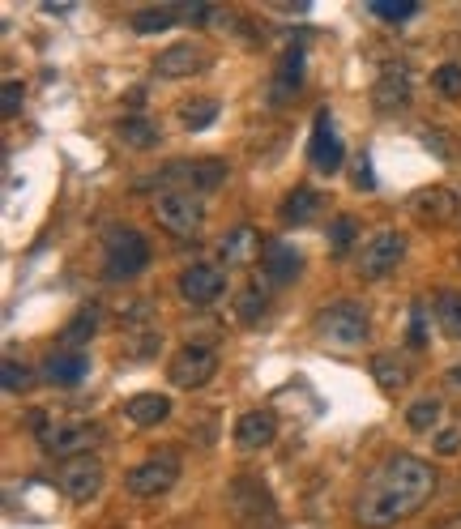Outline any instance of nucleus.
<instances>
[{"mask_svg":"<svg viewBox=\"0 0 461 529\" xmlns=\"http://www.w3.org/2000/svg\"><path fill=\"white\" fill-rule=\"evenodd\" d=\"M368 9L380 22H406L419 13V0H368Z\"/></svg>","mask_w":461,"mask_h":529,"instance_id":"31","label":"nucleus"},{"mask_svg":"<svg viewBox=\"0 0 461 529\" xmlns=\"http://www.w3.org/2000/svg\"><path fill=\"white\" fill-rule=\"evenodd\" d=\"M457 444H461V436H457V431H444V436L436 440V448H440L444 457H453V453H457Z\"/></svg>","mask_w":461,"mask_h":529,"instance_id":"42","label":"nucleus"},{"mask_svg":"<svg viewBox=\"0 0 461 529\" xmlns=\"http://www.w3.org/2000/svg\"><path fill=\"white\" fill-rule=\"evenodd\" d=\"M410 346H423V308H415V316H410Z\"/></svg>","mask_w":461,"mask_h":529,"instance_id":"41","label":"nucleus"},{"mask_svg":"<svg viewBox=\"0 0 461 529\" xmlns=\"http://www.w3.org/2000/svg\"><path fill=\"white\" fill-rule=\"evenodd\" d=\"M227 504L235 512L240 529H278V508L269 500L261 478H235L227 491Z\"/></svg>","mask_w":461,"mask_h":529,"instance_id":"7","label":"nucleus"},{"mask_svg":"<svg viewBox=\"0 0 461 529\" xmlns=\"http://www.w3.org/2000/svg\"><path fill=\"white\" fill-rule=\"evenodd\" d=\"M180 286V299L193 303V308H205V303H214L222 291H227V274L214 265H188L184 274L176 278Z\"/></svg>","mask_w":461,"mask_h":529,"instance_id":"13","label":"nucleus"},{"mask_svg":"<svg viewBox=\"0 0 461 529\" xmlns=\"http://www.w3.org/2000/svg\"><path fill=\"white\" fill-rule=\"evenodd\" d=\"M167 414H171V397L163 393H137L124 402V419L133 427H158V423H167Z\"/></svg>","mask_w":461,"mask_h":529,"instance_id":"20","label":"nucleus"},{"mask_svg":"<svg viewBox=\"0 0 461 529\" xmlns=\"http://www.w3.org/2000/svg\"><path fill=\"white\" fill-rule=\"evenodd\" d=\"M261 269L274 286H291L299 274H304V256H299L295 244H282V239H265L261 252Z\"/></svg>","mask_w":461,"mask_h":529,"instance_id":"15","label":"nucleus"},{"mask_svg":"<svg viewBox=\"0 0 461 529\" xmlns=\"http://www.w3.org/2000/svg\"><path fill=\"white\" fill-rule=\"evenodd\" d=\"M30 431L35 440L43 444V453L52 457H90V448L103 440V427L99 423H69V419H56L47 410H30Z\"/></svg>","mask_w":461,"mask_h":529,"instance_id":"2","label":"nucleus"},{"mask_svg":"<svg viewBox=\"0 0 461 529\" xmlns=\"http://www.w3.org/2000/svg\"><path fill=\"white\" fill-rule=\"evenodd\" d=\"M308 158H312V167L321 171V175H333V171L342 167V158H346V146H342L338 128H333V120H329V111H321V116H316L312 141H308Z\"/></svg>","mask_w":461,"mask_h":529,"instance_id":"14","label":"nucleus"},{"mask_svg":"<svg viewBox=\"0 0 461 529\" xmlns=\"http://www.w3.org/2000/svg\"><path fill=\"white\" fill-rule=\"evenodd\" d=\"M261 235L252 231V227H235L227 239H222V261L227 265H248L252 256H261Z\"/></svg>","mask_w":461,"mask_h":529,"instance_id":"22","label":"nucleus"},{"mask_svg":"<svg viewBox=\"0 0 461 529\" xmlns=\"http://www.w3.org/2000/svg\"><path fill=\"white\" fill-rule=\"evenodd\" d=\"M316 333L329 342V346H338V350H355L368 342V333H372V316L363 303L355 299H338V303H325L321 316H316Z\"/></svg>","mask_w":461,"mask_h":529,"instance_id":"3","label":"nucleus"},{"mask_svg":"<svg viewBox=\"0 0 461 529\" xmlns=\"http://www.w3.org/2000/svg\"><path fill=\"white\" fill-rule=\"evenodd\" d=\"M269 299L261 286H248V291H240V299H235V316H240V325H257V320L265 316Z\"/></svg>","mask_w":461,"mask_h":529,"instance_id":"28","label":"nucleus"},{"mask_svg":"<svg viewBox=\"0 0 461 529\" xmlns=\"http://www.w3.org/2000/svg\"><path fill=\"white\" fill-rule=\"evenodd\" d=\"M432 312H436V325L461 342V291H440Z\"/></svg>","mask_w":461,"mask_h":529,"instance_id":"26","label":"nucleus"},{"mask_svg":"<svg viewBox=\"0 0 461 529\" xmlns=\"http://www.w3.org/2000/svg\"><path fill=\"white\" fill-rule=\"evenodd\" d=\"M436 483L440 478L432 470V461L410 457V453L385 457L355 500L359 529H393L397 521L415 517V512L436 495Z\"/></svg>","mask_w":461,"mask_h":529,"instance_id":"1","label":"nucleus"},{"mask_svg":"<svg viewBox=\"0 0 461 529\" xmlns=\"http://www.w3.org/2000/svg\"><path fill=\"white\" fill-rule=\"evenodd\" d=\"M184 124L193 128V133H201V128H210L214 120H218V103L214 99H193V103H184Z\"/></svg>","mask_w":461,"mask_h":529,"instance_id":"32","label":"nucleus"},{"mask_svg":"<svg viewBox=\"0 0 461 529\" xmlns=\"http://www.w3.org/2000/svg\"><path fill=\"white\" fill-rule=\"evenodd\" d=\"M154 218H158V227H163V231L188 239V235L201 231L205 210H201V201L193 197V192H158V197H154Z\"/></svg>","mask_w":461,"mask_h":529,"instance_id":"9","label":"nucleus"},{"mask_svg":"<svg viewBox=\"0 0 461 529\" xmlns=\"http://www.w3.org/2000/svg\"><path fill=\"white\" fill-rule=\"evenodd\" d=\"M43 376H47V384L73 389V384H82L90 376V359L82 355V350H56V355H47Z\"/></svg>","mask_w":461,"mask_h":529,"instance_id":"18","label":"nucleus"},{"mask_svg":"<svg viewBox=\"0 0 461 529\" xmlns=\"http://www.w3.org/2000/svg\"><path fill=\"white\" fill-rule=\"evenodd\" d=\"M355 188H363V192L376 188V175H372V163H368V158H359V167H355Z\"/></svg>","mask_w":461,"mask_h":529,"instance_id":"40","label":"nucleus"},{"mask_svg":"<svg viewBox=\"0 0 461 529\" xmlns=\"http://www.w3.org/2000/svg\"><path fill=\"white\" fill-rule=\"evenodd\" d=\"M436 90L444 94V99H461V64H440V69L432 73Z\"/></svg>","mask_w":461,"mask_h":529,"instance_id":"35","label":"nucleus"},{"mask_svg":"<svg viewBox=\"0 0 461 529\" xmlns=\"http://www.w3.org/2000/svg\"><path fill=\"white\" fill-rule=\"evenodd\" d=\"M278 436V414L274 410H248L235 423V448L240 453H257V448H269Z\"/></svg>","mask_w":461,"mask_h":529,"instance_id":"17","label":"nucleus"},{"mask_svg":"<svg viewBox=\"0 0 461 529\" xmlns=\"http://www.w3.org/2000/svg\"><path fill=\"white\" fill-rule=\"evenodd\" d=\"M205 64H210V56H205L197 43H171L154 56V73L167 77V82H176V77H193L197 69H205Z\"/></svg>","mask_w":461,"mask_h":529,"instance_id":"16","label":"nucleus"},{"mask_svg":"<svg viewBox=\"0 0 461 529\" xmlns=\"http://www.w3.org/2000/svg\"><path fill=\"white\" fill-rule=\"evenodd\" d=\"M355 235H359V227H355L351 218H333V222H329V244H333V256H346V252H351Z\"/></svg>","mask_w":461,"mask_h":529,"instance_id":"33","label":"nucleus"},{"mask_svg":"<svg viewBox=\"0 0 461 529\" xmlns=\"http://www.w3.org/2000/svg\"><path fill=\"white\" fill-rule=\"evenodd\" d=\"M120 320H124V325H129V329H141V325H150V320H154V303H150V299H133L129 308L120 312Z\"/></svg>","mask_w":461,"mask_h":529,"instance_id":"37","label":"nucleus"},{"mask_svg":"<svg viewBox=\"0 0 461 529\" xmlns=\"http://www.w3.org/2000/svg\"><path fill=\"white\" fill-rule=\"evenodd\" d=\"M299 86H304V52L299 47H291L282 60V69L274 77V90H269V99H274V107H282L291 94H299Z\"/></svg>","mask_w":461,"mask_h":529,"instance_id":"21","label":"nucleus"},{"mask_svg":"<svg viewBox=\"0 0 461 529\" xmlns=\"http://www.w3.org/2000/svg\"><path fill=\"white\" fill-rule=\"evenodd\" d=\"M410 210H415V218H423V222H453L461 205L449 188H423L410 197Z\"/></svg>","mask_w":461,"mask_h":529,"instance_id":"19","label":"nucleus"},{"mask_svg":"<svg viewBox=\"0 0 461 529\" xmlns=\"http://www.w3.org/2000/svg\"><path fill=\"white\" fill-rule=\"evenodd\" d=\"M372 376L380 380V389H406L410 384V363L397 355H376L372 359Z\"/></svg>","mask_w":461,"mask_h":529,"instance_id":"25","label":"nucleus"},{"mask_svg":"<svg viewBox=\"0 0 461 529\" xmlns=\"http://www.w3.org/2000/svg\"><path fill=\"white\" fill-rule=\"evenodd\" d=\"M423 141H427V150H432L440 163H449V141H444L440 128H423Z\"/></svg>","mask_w":461,"mask_h":529,"instance_id":"39","label":"nucleus"},{"mask_svg":"<svg viewBox=\"0 0 461 529\" xmlns=\"http://www.w3.org/2000/svg\"><path fill=\"white\" fill-rule=\"evenodd\" d=\"M158 346H163V338H158L154 329H146V333H137V338L129 342V350H124V359H129V363H141V359H150Z\"/></svg>","mask_w":461,"mask_h":529,"instance_id":"36","label":"nucleus"},{"mask_svg":"<svg viewBox=\"0 0 461 529\" xmlns=\"http://www.w3.org/2000/svg\"><path fill=\"white\" fill-rule=\"evenodd\" d=\"M94 329H99V308H82L69 325H65V346H82L94 338Z\"/></svg>","mask_w":461,"mask_h":529,"instance_id":"29","label":"nucleus"},{"mask_svg":"<svg viewBox=\"0 0 461 529\" xmlns=\"http://www.w3.org/2000/svg\"><path fill=\"white\" fill-rule=\"evenodd\" d=\"M22 99H26L22 82H5V90H0V111H5V116H18V111H22Z\"/></svg>","mask_w":461,"mask_h":529,"instance_id":"38","label":"nucleus"},{"mask_svg":"<svg viewBox=\"0 0 461 529\" xmlns=\"http://www.w3.org/2000/svg\"><path fill=\"white\" fill-rule=\"evenodd\" d=\"M56 491L73 504H90L94 495L103 491V461L99 457H73V461H60L56 470Z\"/></svg>","mask_w":461,"mask_h":529,"instance_id":"11","label":"nucleus"},{"mask_svg":"<svg viewBox=\"0 0 461 529\" xmlns=\"http://www.w3.org/2000/svg\"><path fill=\"white\" fill-rule=\"evenodd\" d=\"M410 94H415L410 69H406L402 60H389L385 69L376 73V82H372V107L380 111V116H393V111L410 107Z\"/></svg>","mask_w":461,"mask_h":529,"instance_id":"12","label":"nucleus"},{"mask_svg":"<svg viewBox=\"0 0 461 529\" xmlns=\"http://www.w3.org/2000/svg\"><path fill=\"white\" fill-rule=\"evenodd\" d=\"M176 483H180V453L176 448H163V453L146 457L141 466H133L124 474V491H129L133 500H158V495H167Z\"/></svg>","mask_w":461,"mask_h":529,"instance_id":"5","label":"nucleus"},{"mask_svg":"<svg viewBox=\"0 0 461 529\" xmlns=\"http://www.w3.org/2000/svg\"><path fill=\"white\" fill-rule=\"evenodd\" d=\"M146 265H150V244H146V235H141L137 227L107 231V244H103V274H107V282L137 278Z\"/></svg>","mask_w":461,"mask_h":529,"instance_id":"4","label":"nucleus"},{"mask_svg":"<svg viewBox=\"0 0 461 529\" xmlns=\"http://www.w3.org/2000/svg\"><path fill=\"white\" fill-rule=\"evenodd\" d=\"M440 423V402L436 397H419V402H410L406 410V427L410 431H432Z\"/></svg>","mask_w":461,"mask_h":529,"instance_id":"30","label":"nucleus"},{"mask_svg":"<svg viewBox=\"0 0 461 529\" xmlns=\"http://www.w3.org/2000/svg\"><path fill=\"white\" fill-rule=\"evenodd\" d=\"M116 137H120L129 150H150V146H158V141H163L158 124L146 120V116H124V120L116 124Z\"/></svg>","mask_w":461,"mask_h":529,"instance_id":"23","label":"nucleus"},{"mask_svg":"<svg viewBox=\"0 0 461 529\" xmlns=\"http://www.w3.org/2000/svg\"><path fill=\"white\" fill-rule=\"evenodd\" d=\"M0 380H5V393H26L30 389V367L18 363V359H5V367H0Z\"/></svg>","mask_w":461,"mask_h":529,"instance_id":"34","label":"nucleus"},{"mask_svg":"<svg viewBox=\"0 0 461 529\" xmlns=\"http://www.w3.org/2000/svg\"><path fill=\"white\" fill-rule=\"evenodd\" d=\"M158 184H163L167 192H214L227 184L231 167L222 163V158H193V163H167L163 171H154Z\"/></svg>","mask_w":461,"mask_h":529,"instance_id":"6","label":"nucleus"},{"mask_svg":"<svg viewBox=\"0 0 461 529\" xmlns=\"http://www.w3.org/2000/svg\"><path fill=\"white\" fill-rule=\"evenodd\" d=\"M214 376H218V350L205 342L180 346L167 363V380L176 384V389H201V384H210Z\"/></svg>","mask_w":461,"mask_h":529,"instance_id":"8","label":"nucleus"},{"mask_svg":"<svg viewBox=\"0 0 461 529\" xmlns=\"http://www.w3.org/2000/svg\"><path fill=\"white\" fill-rule=\"evenodd\" d=\"M129 22H133L137 35H163V30H171L180 22V13L176 9H137Z\"/></svg>","mask_w":461,"mask_h":529,"instance_id":"27","label":"nucleus"},{"mask_svg":"<svg viewBox=\"0 0 461 529\" xmlns=\"http://www.w3.org/2000/svg\"><path fill=\"white\" fill-rule=\"evenodd\" d=\"M449 380H453V384H461V367H453V372H449Z\"/></svg>","mask_w":461,"mask_h":529,"instance_id":"43","label":"nucleus"},{"mask_svg":"<svg viewBox=\"0 0 461 529\" xmlns=\"http://www.w3.org/2000/svg\"><path fill=\"white\" fill-rule=\"evenodd\" d=\"M402 256H406V235L402 231H376L368 244H363L359 252V274L368 278V282H380V278H389L397 265H402Z\"/></svg>","mask_w":461,"mask_h":529,"instance_id":"10","label":"nucleus"},{"mask_svg":"<svg viewBox=\"0 0 461 529\" xmlns=\"http://www.w3.org/2000/svg\"><path fill=\"white\" fill-rule=\"evenodd\" d=\"M325 205V197L316 188H295L291 197L282 201V222H291V227H304V222H312V214Z\"/></svg>","mask_w":461,"mask_h":529,"instance_id":"24","label":"nucleus"}]
</instances>
